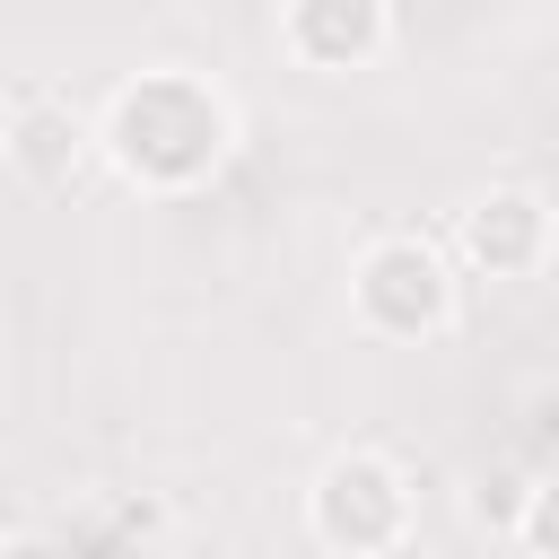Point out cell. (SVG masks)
<instances>
[{"instance_id":"cell-1","label":"cell","mask_w":559,"mask_h":559,"mask_svg":"<svg viewBox=\"0 0 559 559\" xmlns=\"http://www.w3.org/2000/svg\"><path fill=\"white\" fill-rule=\"evenodd\" d=\"M96 148H105V166H114L131 192L183 201V192H201V183L227 166V148H236V105H227V87H210L201 70H140V79H122V87L96 105Z\"/></svg>"},{"instance_id":"cell-2","label":"cell","mask_w":559,"mask_h":559,"mask_svg":"<svg viewBox=\"0 0 559 559\" xmlns=\"http://www.w3.org/2000/svg\"><path fill=\"white\" fill-rule=\"evenodd\" d=\"M349 314L367 341H445L454 332V262L428 236H376L349 262Z\"/></svg>"},{"instance_id":"cell-3","label":"cell","mask_w":559,"mask_h":559,"mask_svg":"<svg viewBox=\"0 0 559 559\" xmlns=\"http://www.w3.org/2000/svg\"><path fill=\"white\" fill-rule=\"evenodd\" d=\"M306 533L341 559H376V550H402L411 542V480L393 454L376 445H349L314 472L306 489Z\"/></svg>"},{"instance_id":"cell-4","label":"cell","mask_w":559,"mask_h":559,"mask_svg":"<svg viewBox=\"0 0 559 559\" xmlns=\"http://www.w3.org/2000/svg\"><path fill=\"white\" fill-rule=\"evenodd\" d=\"M454 253H463L472 280H542V262L559 253V218H550L542 192L498 183V192L463 201V218H454Z\"/></svg>"},{"instance_id":"cell-5","label":"cell","mask_w":559,"mask_h":559,"mask_svg":"<svg viewBox=\"0 0 559 559\" xmlns=\"http://www.w3.org/2000/svg\"><path fill=\"white\" fill-rule=\"evenodd\" d=\"M87 157H105L96 122L70 96H52L44 79H17L9 87V166H17V183L26 192H70Z\"/></svg>"},{"instance_id":"cell-6","label":"cell","mask_w":559,"mask_h":559,"mask_svg":"<svg viewBox=\"0 0 559 559\" xmlns=\"http://www.w3.org/2000/svg\"><path fill=\"white\" fill-rule=\"evenodd\" d=\"M384 44H393L384 0H288V9H280V52H288L297 70L341 79V70H367Z\"/></svg>"},{"instance_id":"cell-7","label":"cell","mask_w":559,"mask_h":559,"mask_svg":"<svg viewBox=\"0 0 559 559\" xmlns=\"http://www.w3.org/2000/svg\"><path fill=\"white\" fill-rule=\"evenodd\" d=\"M507 542H515V550H533V559H559V472L524 489V515H515V533H507Z\"/></svg>"}]
</instances>
